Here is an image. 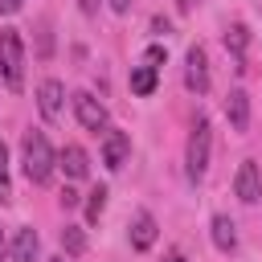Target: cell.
Masks as SVG:
<instances>
[{
  "label": "cell",
  "mask_w": 262,
  "mask_h": 262,
  "mask_svg": "<svg viewBox=\"0 0 262 262\" xmlns=\"http://www.w3.org/2000/svg\"><path fill=\"white\" fill-rule=\"evenodd\" d=\"M53 164H57V156H53V147H49L45 131L29 127V131H25V176H29L33 184H49Z\"/></svg>",
  "instance_id": "1"
},
{
  "label": "cell",
  "mask_w": 262,
  "mask_h": 262,
  "mask_svg": "<svg viewBox=\"0 0 262 262\" xmlns=\"http://www.w3.org/2000/svg\"><path fill=\"white\" fill-rule=\"evenodd\" d=\"M0 78L8 90L25 86V45L16 29H0Z\"/></svg>",
  "instance_id": "2"
},
{
  "label": "cell",
  "mask_w": 262,
  "mask_h": 262,
  "mask_svg": "<svg viewBox=\"0 0 262 262\" xmlns=\"http://www.w3.org/2000/svg\"><path fill=\"white\" fill-rule=\"evenodd\" d=\"M209 147H213V131H209V119L201 115V119L192 123L188 156H184V164H188V176H192V180H201V176H205V168H209Z\"/></svg>",
  "instance_id": "3"
},
{
  "label": "cell",
  "mask_w": 262,
  "mask_h": 262,
  "mask_svg": "<svg viewBox=\"0 0 262 262\" xmlns=\"http://www.w3.org/2000/svg\"><path fill=\"white\" fill-rule=\"evenodd\" d=\"M74 115H78V123H82L86 131H106V106H102L94 94L78 90V94H74Z\"/></svg>",
  "instance_id": "4"
},
{
  "label": "cell",
  "mask_w": 262,
  "mask_h": 262,
  "mask_svg": "<svg viewBox=\"0 0 262 262\" xmlns=\"http://www.w3.org/2000/svg\"><path fill=\"white\" fill-rule=\"evenodd\" d=\"M184 86H188L192 94H205V90H209V57H205L201 45H192L188 57H184Z\"/></svg>",
  "instance_id": "5"
},
{
  "label": "cell",
  "mask_w": 262,
  "mask_h": 262,
  "mask_svg": "<svg viewBox=\"0 0 262 262\" xmlns=\"http://www.w3.org/2000/svg\"><path fill=\"white\" fill-rule=\"evenodd\" d=\"M127 156H131V135L127 131H102V164L111 168V172H119L123 164H127Z\"/></svg>",
  "instance_id": "6"
},
{
  "label": "cell",
  "mask_w": 262,
  "mask_h": 262,
  "mask_svg": "<svg viewBox=\"0 0 262 262\" xmlns=\"http://www.w3.org/2000/svg\"><path fill=\"white\" fill-rule=\"evenodd\" d=\"M233 192H237L246 205H254V201L262 196V172H258L254 160H242V168H237V176H233Z\"/></svg>",
  "instance_id": "7"
},
{
  "label": "cell",
  "mask_w": 262,
  "mask_h": 262,
  "mask_svg": "<svg viewBox=\"0 0 262 262\" xmlns=\"http://www.w3.org/2000/svg\"><path fill=\"white\" fill-rule=\"evenodd\" d=\"M61 98H66V90H61V82H57V78H45V82L37 86V111H41L49 123L61 115Z\"/></svg>",
  "instance_id": "8"
},
{
  "label": "cell",
  "mask_w": 262,
  "mask_h": 262,
  "mask_svg": "<svg viewBox=\"0 0 262 262\" xmlns=\"http://www.w3.org/2000/svg\"><path fill=\"white\" fill-rule=\"evenodd\" d=\"M12 262H41V242H37V229L20 225L12 233Z\"/></svg>",
  "instance_id": "9"
},
{
  "label": "cell",
  "mask_w": 262,
  "mask_h": 262,
  "mask_svg": "<svg viewBox=\"0 0 262 262\" xmlns=\"http://www.w3.org/2000/svg\"><path fill=\"white\" fill-rule=\"evenodd\" d=\"M225 119H229L233 131H246V127H250V94H246V90H229V98H225Z\"/></svg>",
  "instance_id": "10"
},
{
  "label": "cell",
  "mask_w": 262,
  "mask_h": 262,
  "mask_svg": "<svg viewBox=\"0 0 262 262\" xmlns=\"http://www.w3.org/2000/svg\"><path fill=\"white\" fill-rule=\"evenodd\" d=\"M131 246L135 250H151L156 246V217L151 213H135V221H131Z\"/></svg>",
  "instance_id": "11"
},
{
  "label": "cell",
  "mask_w": 262,
  "mask_h": 262,
  "mask_svg": "<svg viewBox=\"0 0 262 262\" xmlns=\"http://www.w3.org/2000/svg\"><path fill=\"white\" fill-rule=\"evenodd\" d=\"M61 168H66L70 180H82V176L90 172V160H86V151H82L78 143H66V151H61Z\"/></svg>",
  "instance_id": "12"
},
{
  "label": "cell",
  "mask_w": 262,
  "mask_h": 262,
  "mask_svg": "<svg viewBox=\"0 0 262 262\" xmlns=\"http://www.w3.org/2000/svg\"><path fill=\"white\" fill-rule=\"evenodd\" d=\"M213 246H217L221 254H229V250L237 246V233H233V221H229L225 213H217V217H213Z\"/></svg>",
  "instance_id": "13"
},
{
  "label": "cell",
  "mask_w": 262,
  "mask_h": 262,
  "mask_svg": "<svg viewBox=\"0 0 262 262\" xmlns=\"http://www.w3.org/2000/svg\"><path fill=\"white\" fill-rule=\"evenodd\" d=\"M246 41H250L246 25H233V29H225V49L237 57V70H242V57H246Z\"/></svg>",
  "instance_id": "14"
},
{
  "label": "cell",
  "mask_w": 262,
  "mask_h": 262,
  "mask_svg": "<svg viewBox=\"0 0 262 262\" xmlns=\"http://www.w3.org/2000/svg\"><path fill=\"white\" fill-rule=\"evenodd\" d=\"M131 90L135 94H151L156 90V70L151 66H135L131 70Z\"/></svg>",
  "instance_id": "15"
},
{
  "label": "cell",
  "mask_w": 262,
  "mask_h": 262,
  "mask_svg": "<svg viewBox=\"0 0 262 262\" xmlns=\"http://www.w3.org/2000/svg\"><path fill=\"white\" fill-rule=\"evenodd\" d=\"M61 250L74 258V254H82L86 250V237H82V229H74V225H66L61 229Z\"/></svg>",
  "instance_id": "16"
},
{
  "label": "cell",
  "mask_w": 262,
  "mask_h": 262,
  "mask_svg": "<svg viewBox=\"0 0 262 262\" xmlns=\"http://www.w3.org/2000/svg\"><path fill=\"white\" fill-rule=\"evenodd\" d=\"M102 209H106V188L98 184V188L86 196V221H98V217H102Z\"/></svg>",
  "instance_id": "17"
},
{
  "label": "cell",
  "mask_w": 262,
  "mask_h": 262,
  "mask_svg": "<svg viewBox=\"0 0 262 262\" xmlns=\"http://www.w3.org/2000/svg\"><path fill=\"white\" fill-rule=\"evenodd\" d=\"M12 196V180H8V147H4V139H0V201H8Z\"/></svg>",
  "instance_id": "18"
},
{
  "label": "cell",
  "mask_w": 262,
  "mask_h": 262,
  "mask_svg": "<svg viewBox=\"0 0 262 262\" xmlns=\"http://www.w3.org/2000/svg\"><path fill=\"white\" fill-rule=\"evenodd\" d=\"M160 61H164V49H160V45H151V49L143 53V66H151V70H156Z\"/></svg>",
  "instance_id": "19"
},
{
  "label": "cell",
  "mask_w": 262,
  "mask_h": 262,
  "mask_svg": "<svg viewBox=\"0 0 262 262\" xmlns=\"http://www.w3.org/2000/svg\"><path fill=\"white\" fill-rule=\"evenodd\" d=\"M53 41H49V20H41V57H49Z\"/></svg>",
  "instance_id": "20"
},
{
  "label": "cell",
  "mask_w": 262,
  "mask_h": 262,
  "mask_svg": "<svg viewBox=\"0 0 262 262\" xmlns=\"http://www.w3.org/2000/svg\"><path fill=\"white\" fill-rule=\"evenodd\" d=\"M78 201H82V196H78V192H74V188H66V192H61V205H66V209H74V205H78Z\"/></svg>",
  "instance_id": "21"
},
{
  "label": "cell",
  "mask_w": 262,
  "mask_h": 262,
  "mask_svg": "<svg viewBox=\"0 0 262 262\" xmlns=\"http://www.w3.org/2000/svg\"><path fill=\"white\" fill-rule=\"evenodd\" d=\"M78 8H82L86 16H94V12H98V0H78Z\"/></svg>",
  "instance_id": "22"
},
{
  "label": "cell",
  "mask_w": 262,
  "mask_h": 262,
  "mask_svg": "<svg viewBox=\"0 0 262 262\" xmlns=\"http://www.w3.org/2000/svg\"><path fill=\"white\" fill-rule=\"evenodd\" d=\"M20 8V0H0V12H16Z\"/></svg>",
  "instance_id": "23"
},
{
  "label": "cell",
  "mask_w": 262,
  "mask_h": 262,
  "mask_svg": "<svg viewBox=\"0 0 262 262\" xmlns=\"http://www.w3.org/2000/svg\"><path fill=\"white\" fill-rule=\"evenodd\" d=\"M111 8H115V12H127V8H131V0H111Z\"/></svg>",
  "instance_id": "24"
},
{
  "label": "cell",
  "mask_w": 262,
  "mask_h": 262,
  "mask_svg": "<svg viewBox=\"0 0 262 262\" xmlns=\"http://www.w3.org/2000/svg\"><path fill=\"white\" fill-rule=\"evenodd\" d=\"M192 4H196V0H176V8H180V12H188Z\"/></svg>",
  "instance_id": "25"
},
{
  "label": "cell",
  "mask_w": 262,
  "mask_h": 262,
  "mask_svg": "<svg viewBox=\"0 0 262 262\" xmlns=\"http://www.w3.org/2000/svg\"><path fill=\"white\" fill-rule=\"evenodd\" d=\"M164 262H184V254H180V250H172V254H168Z\"/></svg>",
  "instance_id": "26"
},
{
  "label": "cell",
  "mask_w": 262,
  "mask_h": 262,
  "mask_svg": "<svg viewBox=\"0 0 262 262\" xmlns=\"http://www.w3.org/2000/svg\"><path fill=\"white\" fill-rule=\"evenodd\" d=\"M0 258H4V229H0Z\"/></svg>",
  "instance_id": "27"
},
{
  "label": "cell",
  "mask_w": 262,
  "mask_h": 262,
  "mask_svg": "<svg viewBox=\"0 0 262 262\" xmlns=\"http://www.w3.org/2000/svg\"><path fill=\"white\" fill-rule=\"evenodd\" d=\"M49 262H66V258H49Z\"/></svg>",
  "instance_id": "28"
}]
</instances>
